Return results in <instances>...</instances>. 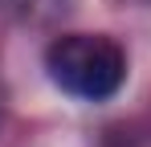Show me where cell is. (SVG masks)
I'll list each match as a JSON object with an SVG mask.
<instances>
[{
  "label": "cell",
  "instance_id": "1",
  "mask_svg": "<svg viewBox=\"0 0 151 147\" xmlns=\"http://www.w3.org/2000/svg\"><path fill=\"white\" fill-rule=\"evenodd\" d=\"M45 70L65 94L82 102H106L127 78V53L106 33H65L45 49Z\"/></svg>",
  "mask_w": 151,
  "mask_h": 147
}]
</instances>
